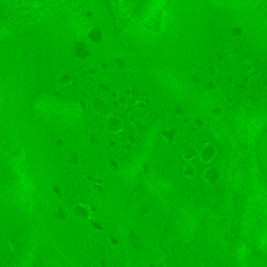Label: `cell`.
Listing matches in <instances>:
<instances>
[{
	"label": "cell",
	"mask_w": 267,
	"mask_h": 267,
	"mask_svg": "<svg viewBox=\"0 0 267 267\" xmlns=\"http://www.w3.org/2000/svg\"><path fill=\"white\" fill-rule=\"evenodd\" d=\"M89 225H90L91 228L93 230H96V231L99 232H105V226L102 223V222H100L99 220L96 219L91 218L89 219Z\"/></svg>",
	"instance_id": "cell-14"
},
{
	"label": "cell",
	"mask_w": 267,
	"mask_h": 267,
	"mask_svg": "<svg viewBox=\"0 0 267 267\" xmlns=\"http://www.w3.org/2000/svg\"><path fill=\"white\" fill-rule=\"evenodd\" d=\"M92 13H91L90 12H87V13H86V17H90V16H92Z\"/></svg>",
	"instance_id": "cell-56"
},
{
	"label": "cell",
	"mask_w": 267,
	"mask_h": 267,
	"mask_svg": "<svg viewBox=\"0 0 267 267\" xmlns=\"http://www.w3.org/2000/svg\"><path fill=\"white\" fill-rule=\"evenodd\" d=\"M185 113H186V110H185L184 107L181 104H176L174 107V109L172 111V114L175 117H181L185 115Z\"/></svg>",
	"instance_id": "cell-17"
},
{
	"label": "cell",
	"mask_w": 267,
	"mask_h": 267,
	"mask_svg": "<svg viewBox=\"0 0 267 267\" xmlns=\"http://www.w3.org/2000/svg\"><path fill=\"white\" fill-rule=\"evenodd\" d=\"M102 66V68H103L104 69H106L108 68V64H105V63H103Z\"/></svg>",
	"instance_id": "cell-55"
},
{
	"label": "cell",
	"mask_w": 267,
	"mask_h": 267,
	"mask_svg": "<svg viewBox=\"0 0 267 267\" xmlns=\"http://www.w3.org/2000/svg\"><path fill=\"white\" fill-rule=\"evenodd\" d=\"M69 216H70V213H69L67 209L66 208H64V207L61 206V205H59L58 208H57V210L53 214V217L57 222L66 221L69 218Z\"/></svg>",
	"instance_id": "cell-11"
},
{
	"label": "cell",
	"mask_w": 267,
	"mask_h": 267,
	"mask_svg": "<svg viewBox=\"0 0 267 267\" xmlns=\"http://www.w3.org/2000/svg\"><path fill=\"white\" fill-rule=\"evenodd\" d=\"M108 239H109V244H110V246L113 247V248H117V247H118L119 245H120V244H121L120 241L117 240V238L113 237L112 235H109V236H108Z\"/></svg>",
	"instance_id": "cell-22"
},
{
	"label": "cell",
	"mask_w": 267,
	"mask_h": 267,
	"mask_svg": "<svg viewBox=\"0 0 267 267\" xmlns=\"http://www.w3.org/2000/svg\"><path fill=\"white\" fill-rule=\"evenodd\" d=\"M222 111H223V108L220 107H215V109H213V113L216 114H220V113H222Z\"/></svg>",
	"instance_id": "cell-42"
},
{
	"label": "cell",
	"mask_w": 267,
	"mask_h": 267,
	"mask_svg": "<svg viewBox=\"0 0 267 267\" xmlns=\"http://www.w3.org/2000/svg\"><path fill=\"white\" fill-rule=\"evenodd\" d=\"M126 110V112L127 114H130V111H131V107H127L126 110Z\"/></svg>",
	"instance_id": "cell-53"
},
{
	"label": "cell",
	"mask_w": 267,
	"mask_h": 267,
	"mask_svg": "<svg viewBox=\"0 0 267 267\" xmlns=\"http://www.w3.org/2000/svg\"><path fill=\"white\" fill-rule=\"evenodd\" d=\"M114 64L119 70H122V69L124 68V67H125V62L121 58L116 59L114 61Z\"/></svg>",
	"instance_id": "cell-24"
},
{
	"label": "cell",
	"mask_w": 267,
	"mask_h": 267,
	"mask_svg": "<svg viewBox=\"0 0 267 267\" xmlns=\"http://www.w3.org/2000/svg\"><path fill=\"white\" fill-rule=\"evenodd\" d=\"M207 88L209 89V90H214L216 88V84L213 81H210L209 83L207 84Z\"/></svg>",
	"instance_id": "cell-37"
},
{
	"label": "cell",
	"mask_w": 267,
	"mask_h": 267,
	"mask_svg": "<svg viewBox=\"0 0 267 267\" xmlns=\"http://www.w3.org/2000/svg\"><path fill=\"white\" fill-rule=\"evenodd\" d=\"M191 131H192V132H195V131H196V127H192L191 128Z\"/></svg>",
	"instance_id": "cell-59"
},
{
	"label": "cell",
	"mask_w": 267,
	"mask_h": 267,
	"mask_svg": "<svg viewBox=\"0 0 267 267\" xmlns=\"http://www.w3.org/2000/svg\"><path fill=\"white\" fill-rule=\"evenodd\" d=\"M208 73H209L210 76H216L217 74V73H218L217 68L215 65L210 64L208 67Z\"/></svg>",
	"instance_id": "cell-27"
},
{
	"label": "cell",
	"mask_w": 267,
	"mask_h": 267,
	"mask_svg": "<svg viewBox=\"0 0 267 267\" xmlns=\"http://www.w3.org/2000/svg\"><path fill=\"white\" fill-rule=\"evenodd\" d=\"M7 244L9 248L11 249L13 252H17L19 251L21 248V241L18 240L16 237H12V238L9 239L7 241Z\"/></svg>",
	"instance_id": "cell-15"
},
{
	"label": "cell",
	"mask_w": 267,
	"mask_h": 267,
	"mask_svg": "<svg viewBox=\"0 0 267 267\" xmlns=\"http://www.w3.org/2000/svg\"><path fill=\"white\" fill-rule=\"evenodd\" d=\"M72 212L76 218L81 221H85L89 218L91 212L87 207L81 205H74L72 206Z\"/></svg>",
	"instance_id": "cell-6"
},
{
	"label": "cell",
	"mask_w": 267,
	"mask_h": 267,
	"mask_svg": "<svg viewBox=\"0 0 267 267\" xmlns=\"http://www.w3.org/2000/svg\"><path fill=\"white\" fill-rule=\"evenodd\" d=\"M196 173H197V169L195 167V165L191 163H188L183 170L182 174L187 178H193L196 175Z\"/></svg>",
	"instance_id": "cell-13"
},
{
	"label": "cell",
	"mask_w": 267,
	"mask_h": 267,
	"mask_svg": "<svg viewBox=\"0 0 267 267\" xmlns=\"http://www.w3.org/2000/svg\"><path fill=\"white\" fill-rule=\"evenodd\" d=\"M113 104L114 105H117V106H118V105H119L118 101H113Z\"/></svg>",
	"instance_id": "cell-57"
},
{
	"label": "cell",
	"mask_w": 267,
	"mask_h": 267,
	"mask_svg": "<svg viewBox=\"0 0 267 267\" xmlns=\"http://www.w3.org/2000/svg\"><path fill=\"white\" fill-rule=\"evenodd\" d=\"M78 103H79V104H80V106H81V107L82 108V110H85L87 108H88V103H87V101L85 99H80L79 101H78Z\"/></svg>",
	"instance_id": "cell-32"
},
{
	"label": "cell",
	"mask_w": 267,
	"mask_h": 267,
	"mask_svg": "<svg viewBox=\"0 0 267 267\" xmlns=\"http://www.w3.org/2000/svg\"><path fill=\"white\" fill-rule=\"evenodd\" d=\"M203 177L206 183L212 186H216L220 179V173L216 167H209L207 168L203 173Z\"/></svg>",
	"instance_id": "cell-4"
},
{
	"label": "cell",
	"mask_w": 267,
	"mask_h": 267,
	"mask_svg": "<svg viewBox=\"0 0 267 267\" xmlns=\"http://www.w3.org/2000/svg\"><path fill=\"white\" fill-rule=\"evenodd\" d=\"M150 213V209L146 205H142L140 208V214L142 216H146Z\"/></svg>",
	"instance_id": "cell-28"
},
{
	"label": "cell",
	"mask_w": 267,
	"mask_h": 267,
	"mask_svg": "<svg viewBox=\"0 0 267 267\" xmlns=\"http://www.w3.org/2000/svg\"><path fill=\"white\" fill-rule=\"evenodd\" d=\"M191 81L193 84H195V85H199V84L201 83V78L197 75H193L191 78Z\"/></svg>",
	"instance_id": "cell-31"
},
{
	"label": "cell",
	"mask_w": 267,
	"mask_h": 267,
	"mask_svg": "<svg viewBox=\"0 0 267 267\" xmlns=\"http://www.w3.org/2000/svg\"><path fill=\"white\" fill-rule=\"evenodd\" d=\"M243 81H248V78H245L244 79H243Z\"/></svg>",
	"instance_id": "cell-62"
},
{
	"label": "cell",
	"mask_w": 267,
	"mask_h": 267,
	"mask_svg": "<svg viewBox=\"0 0 267 267\" xmlns=\"http://www.w3.org/2000/svg\"><path fill=\"white\" fill-rule=\"evenodd\" d=\"M216 154V148L212 143H208L200 153V158L204 164H209L214 159Z\"/></svg>",
	"instance_id": "cell-5"
},
{
	"label": "cell",
	"mask_w": 267,
	"mask_h": 267,
	"mask_svg": "<svg viewBox=\"0 0 267 267\" xmlns=\"http://www.w3.org/2000/svg\"><path fill=\"white\" fill-rule=\"evenodd\" d=\"M118 103H119V104L122 105V106H127L128 104L127 99L125 97H121L120 98H119Z\"/></svg>",
	"instance_id": "cell-33"
},
{
	"label": "cell",
	"mask_w": 267,
	"mask_h": 267,
	"mask_svg": "<svg viewBox=\"0 0 267 267\" xmlns=\"http://www.w3.org/2000/svg\"><path fill=\"white\" fill-rule=\"evenodd\" d=\"M124 125V120L121 117L112 114L108 117L107 121L105 122V129L107 133L117 134L119 132L123 130Z\"/></svg>",
	"instance_id": "cell-3"
},
{
	"label": "cell",
	"mask_w": 267,
	"mask_h": 267,
	"mask_svg": "<svg viewBox=\"0 0 267 267\" xmlns=\"http://www.w3.org/2000/svg\"><path fill=\"white\" fill-rule=\"evenodd\" d=\"M198 155V151L191 146H185L182 148V157L185 161H190Z\"/></svg>",
	"instance_id": "cell-12"
},
{
	"label": "cell",
	"mask_w": 267,
	"mask_h": 267,
	"mask_svg": "<svg viewBox=\"0 0 267 267\" xmlns=\"http://www.w3.org/2000/svg\"><path fill=\"white\" fill-rule=\"evenodd\" d=\"M150 117H152L153 120H155V121H158L160 120L161 115H160V114H159L158 113H156V112H153V113L150 114Z\"/></svg>",
	"instance_id": "cell-36"
},
{
	"label": "cell",
	"mask_w": 267,
	"mask_h": 267,
	"mask_svg": "<svg viewBox=\"0 0 267 267\" xmlns=\"http://www.w3.org/2000/svg\"><path fill=\"white\" fill-rule=\"evenodd\" d=\"M188 119H185V121H184V122H185V123H187V122H188Z\"/></svg>",
	"instance_id": "cell-63"
},
{
	"label": "cell",
	"mask_w": 267,
	"mask_h": 267,
	"mask_svg": "<svg viewBox=\"0 0 267 267\" xmlns=\"http://www.w3.org/2000/svg\"><path fill=\"white\" fill-rule=\"evenodd\" d=\"M130 97H131V98L136 99L137 101H141V94H140L138 90H137L134 86L131 88V93H130Z\"/></svg>",
	"instance_id": "cell-23"
},
{
	"label": "cell",
	"mask_w": 267,
	"mask_h": 267,
	"mask_svg": "<svg viewBox=\"0 0 267 267\" xmlns=\"http://www.w3.org/2000/svg\"><path fill=\"white\" fill-rule=\"evenodd\" d=\"M117 134L119 135V136H120V137H123V138H125V137H127L128 136H127V134L126 133H125V132H124V131H121V132H119L118 133H117Z\"/></svg>",
	"instance_id": "cell-44"
},
{
	"label": "cell",
	"mask_w": 267,
	"mask_h": 267,
	"mask_svg": "<svg viewBox=\"0 0 267 267\" xmlns=\"http://www.w3.org/2000/svg\"><path fill=\"white\" fill-rule=\"evenodd\" d=\"M224 61H225V57H224V56H219V57L216 58V62L218 63H221Z\"/></svg>",
	"instance_id": "cell-46"
},
{
	"label": "cell",
	"mask_w": 267,
	"mask_h": 267,
	"mask_svg": "<svg viewBox=\"0 0 267 267\" xmlns=\"http://www.w3.org/2000/svg\"><path fill=\"white\" fill-rule=\"evenodd\" d=\"M82 267H97L95 264L92 263V262H88V263H85V265H83Z\"/></svg>",
	"instance_id": "cell-49"
},
{
	"label": "cell",
	"mask_w": 267,
	"mask_h": 267,
	"mask_svg": "<svg viewBox=\"0 0 267 267\" xmlns=\"http://www.w3.org/2000/svg\"><path fill=\"white\" fill-rule=\"evenodd\" d=\"M242 34V29L241 28H238V27H237V28H233L232 29V31H231V35L233 36H239V35H241Z\"/></svg>",
	"instance_id": "cell-29"
},
{
	"label": "cell",
	"mask_w": 267,
	"mask_h": 267,
	"mask_svg": "<svg viewBox=\"0 0 267 267\" xmlns=\"http://www.w3.org/2000/svg\"><path fill=\"white\" fill-rule=\"evenodd\" d=\"M71 53L76 59L79 61H85L91 57V51L88 44L82 41H77L73 44Z\"/></svg>",
	"instance_id": "cell-1"
},
{
	"label": "cell",
	"mask_w": 267,
	"mask_h": 267,
	"mask_svg": "<svg viewBox=\"0 0 267 267\" xmlns=\"http://www.w3.org/2000/svg\"><path fill=\"white\" fill-rule=\"evenodd\" d=\"M136 106L137 107L139 108L140 110H145L147 109V107H146V104H145V102H144V101H139V102L137 103V105H136Z\"/></svg>",
	"instance_id": "cell-34"
},
{
	"label": "cell",
	"mask_w": 267,
	"mask_h": 267,
	"mask_svg": "<svg viewBox=\"0 0 267 267\" xmlns=\"http://www.w3.org/2000/svg\"><path fill=\"white\" fill-rule=\"evenodd\" d=\"M55 96H56V97H58V98H60V99H62V98H64V97H65V95H64L63 93H61V92H60V91L56 92V93H55Z\"/></svg>",
	"instance_id": "cell-43"
},
{
	"label": "cell",
	"mask_w": 267,
	"mask_h": 267,
	"mask_svg": "<svg viewBox=\"0 0 267 267\" xmlns=\"http://www.w3.org/2000/svg\"><path fill=\"white\" fill-rule=\"evenodd\" d=\"M224 80L228 82V83H233L234 80H235V75L233 74V72H229L227 74L225 75L224 77Z\"/></svg>",
	"instance_id": "cell-26"
},
{
	"label": "cell",
	"mask_w": 267,
	"mask_h": 267,
	"mask_svg": "<svg viewBox=\"0 0 267 267\" xmlns=\"http://www.w3.org/2000/svg\"><path fill=\"white\" fill-rule=\"evenodd\" d=\"M195 125L197 127H201V126L204 125L203 121H201L200 118H196V119L195 120Z\"/></svg>",
	"instance_id": "cell-41"
},
{
	"label": "cell",
	"mask_w": 267,
	"mask_h": 267,
	"mask_svg": "<svg viewBox=\"0 0 267 267\" xmlns=\"http://www.w3.org/2000/svg\"><path fill=\"white\" fill-rule=\"evenodd\" d=\"M98 88L101 91L104 92V93H109V92H111L112 90V86L109 85L108 84L106 83H104V82H100L98 84Z\"/></svg>",
	"instance_id": "cell-21"
},
{
	"label": "cell",
	"mask_w": 267,
	"mask_h": 267,
	"mask_svg": "<svg viewBox=\"0 0 267 267\" xmlns=\"http://www.w3.org/2000/svg\"><path fill=\"white\" fill-rule=\"evenodd\" d=\"M88 38L93 43H101L102 42V38H103V33H102L101 28L96 27V28L92 29L88 34Z\"/></svg>",
	"instance_id": "cell-10"
},
{
	"label": "cell",
	"mask_w": 267,
	"mask_h": 267,
	"mask_svg": "<svg viewBox=\"0 0 267 267\" xmlns=\"http://www.w3.org/2000/svg\"><path fill=\"white\" fill-rule=\"evenodd\" d=\"M124 147H125V148H127V149H128V148L130 147H129V145H126V146H124Z\"/></svg>",
	"instance_id": "cell-61"
},
{
	"label": "cell",
	"mask_w": 267,
	"mask_h": 267,
	"mask_svg": "<svg viewBox=\"0 0 267 267\" xmlns=\"http://www.w3.org/2000/svg\"><path fill=\"white\" fill-rule=\"evenodd\" d=\"M247 69H248V70L249 71H251V72H252V71H253L255 70L254 67L252 66V64H248V66H247Z\"/></svg>",
	"instance_id": "cell-52"
},
{
	"label": "cell",
	"mask_w": 267,
	"mask_h": 267,
	"mask_svg": "<svg viewBox=\"0 0 267 267\" xmlns=\"http://www.w3.org/2000/svg\"><path fill=\"white\" fill-rule=\"evenodd\" d=\"M134 130L138 137H144L150 128V125L142 119H138L133 125Z\"/></svg>",
	"instance_id": "cell-9"
},
{
	"label": "cell",
	"mask_w": 267,
	"mask_h": 267,
	"mask_svg": "<svg viewBox=\"0 0 267 267\" xmlns=\"http://www.w3.org/2000/svg\"><path fill=\"white\" fill-rule=\"evenodd\" d=\"M127 140L129 141V143L131 144H135V143L137 142V140H136V138H134V136H132V135H129V136H128Z\"/></svg>",
	"instance_id": "cell-40"
},
{
	"label": "cell",
	"mask_w": 267,
	"mask_h": 267,
	"mask_svg": "<svg viewBox=\"0 0 267 267\" xmlns=\"http://www.w3.org/2000/svg\"><path fill=\"white\" fill-rule=\"evenodd\" d=\"M89 143L91 144H92V145H98V146L101 144L99 139L95 134H92L90 136V137H89Z\"/></svg>",
	"instance_id": "cell-25"
},
{
	"label": "cell",
	"mask_w": 267,
	"mask_h": 267,
	"mask_svg": "<svg viewBox=\"0 0 267 267\" xmlns=\"http://www.w3.org/2000/svg\"><path fill=\"white\" fill-rule=\"evenodd\" d=\"M178 133V129L176 127L169 128L168 129H165L161 132V136L165 140L166 143L169 145H173L176 142V137Z\"/></svg>",
	"instance_id": "cell-7"
},
{
	"label": "cell",
	"mask_w": 267,
	"mask_h": 267,
	"mask_svg": "<svg viewBox=\"0 0 267 267\" xmlns=\"http://www.w3.org/2000/svg\"><path fill=\"white\" fill-rule=\"evenodd\" d=\"M88 73H89V74H90V75H92V76L93 75H95L96 73H97V71H96L95 68H92V69H90V70H89Z\"/></svg>",
	"instance_id": "cell-48"
},
{
	"label": "cell",
	"mask_w": 267,
	"mask_h": 267,
	"mask_svg": "<svg viewBox=\"0 0 267 267\" xmlns=\"http://www.w3.org/2000/svg\"><path fill=\"white\" fill-rule=\"evenodd\" d=\"M127 241L128 244H130V246L134 250L139 251L142 248V241L134 229H131L127 237Z\"/></svg>",
	"instance_id": "cell-8"
},
{
	"label": "cell",
	"mask_w": 267,
	"mask_h": 267,
	"mask_svg": "<svg viewBox=\"0 0 267 267\" xmlns=\"http://www.w3.org/2000/svg\"><path fill=\"white\" fill-rule=\"evenodd\" d=\"M108 165L109 169H111L113 173H119L121 171V165L116 159H113V158L109 159L108 161Z\"/></svg>",
	"instance_id": "cell-19"
},
{
	"label": "cell",
	"mask_w": 267,
	"mask_h": 267,
	"mask_svg": "<svg viewBox=\"0 0 267 267\" xmlns=\"http://www.w3.org/2000/svg\"><path fill=\"white\" fill-rule=\"evenodd\" d=\"M149 267H165L161 263H155V262H153V263H151Z\"/></svg>",
	"instance_id": "cell-45"
},
{
	"label": "cell",
	"mask_w": 267,
	"mask_h": 267,
	"mask_svg": "<svg viewBox=\"0 0 267 267\" xmlns=\"http://www.w3.org/2000/svg\"><path fill=\"white\" fill-rule=\"evenodd\" d=\"M108 261L105 258H102L99 261V266L100 267H108Z\"/></svg>",
	"instance_id": "cell-35"
},
{
	"label": "cell",
	"mask_w": 267,
	"mask_h": 267,
	"mask_svg": "<svg viewBox=\"0 0 267 267\" xmlns=\"http://www.w3.org/2000/svg\"><path fill=\"white\" fill-rule=\"evenodd\" d=\"M81 161V157L79 153L76 151H71L69 154V162L73 165H79Z\"/></svg>",
	"instance_id": "cell-16"
},
{
	"label": "cell",
	"mask_w": 267,
	"mask_h": 267,
	"mask_svg": "<svg viewBox=\"0 0 267 267\" xmlns=\"http://www.w3.org/2000/svg\"><path fill=\"white\" fill-rule=\"evenodd\" d=\"M144 102H145V104H149V100H146V101H144Z\"/></svg>",
	"instance_id": "cell-58"
},
{
	"label": "cell",
	"mask_w": 267,
	"mask_h": 267,
	"mask_svg": "<svg viewBox=\"0 0 267 267\" xmlns=\"http://www.w3.org/2000/svg\"><path fill=\"white\" fill-rule=\"evenodd\" d=\"M248 99H250V100H252V95H251V94H250V95H248Z\"/></svg>",
	"instance_id": "cell-60"
},
{
	"label": "cell",
	"mask_w": 267,
	"mask_h": 267,
	"mask_svg": "<svg viewBox=\"0 0 267 267\" xmlns=\"http://www.w3.org/2000/svg\"><path fill=\"white\" fill-rule=\"evenodd\" d=\"M233 53H235V54H239L240 53V50L238 49H233Z\"/></svg>",
	"instance_id": "cell-54"
},
{
	"label": "cell",
	"mask_w": 267,
	"mask_h": 267,
	"mask_svg": "<svg viewBox=\"0 0 267 267\" xmlns=\"http://www.w3.org/2000/svg\"><path fill=\"white\" fill-rule=\"evenodd\" d=\"M224 101L226 104H227L228 105H231L233 103V100L231 97H230V96H226V97L224 98Z\"/></svg>",
	"instance_id": "cell-38"
},
{
	"label": "cell",
	"mask_w": 267,
	"mask_h": 267,
	"mask_svg": "<svg viewBox=\"0 0 267 267\" xmlns=\"http://www.w3.org/2000/svg\"><path fill=\"white\" fill-rule=\"evenodd\" d=\"M53 192L59 198H63V191L62 188L58 186V185H54L53 186Z\"/></svg>",
	"instance_id": "cell-20"
},
{
	"label": "cell",
	"mask_w": 267,
	"mask_h": 267,
	"mask_svg": "<svg viewBox=\"0 0 267 267\" xmlns=\"http://www.w3.org/2000/svg\"><path fill=\"white\" fill-rule=\"evenodd\" d=\"M93 111L100 115L109 117L112 115V109L107 102L99 97H95L91 103Z\"/></svg>",
	"instance_id": "cell-2"
},
{
	"label": "cell",
	"mask_w": 267,
	"mask_h": 267,
	"mask_svg": "<svg viewBox=\"0 0 267 267\" xmlns=\"http://www.w3.org/2000/svg\"><path fill=\"white\" fill-rule=\"evenodd\" d=\"M94 189L95 191H97L99 193H103L105 191L104 186H102L101 184H95V185H94Z\"/></svg>",
	"instance_id": "cell-30"
},
{
	"label": "cell",
	"mask_w": 267,
	"mask_h": 267,
	"mask_svg": "<svg viewBox=\"0 0 267 267\" xmlns=\"http://www.w3.org/2000/svg\"><path fill=\"white\" fill-rule=\"evenodd\" d=\"M56 145L57 147H61L63 146V141L62 140H57V142H56Z\"/></svg>",
	"instance_id": "cell-47"
},
{
	"label": "cell",
	"mask_w": 267,
	"mask_h": 267,
	"mask_svg": "<svg viewBox=\"0 0 267 267\" xmlns=\"http://www.w3.org/2000/svg\"><path fill=\"white\" fill-rule=\"evenodd\" d=\"M260 74V71L259 70H257V69H256V70H254V71H253L252 72V76L258 75V74Z\"/></svg>",
	"instance_id": "cell-51"
},
{
	"label": "cell",
	"mask_w": 267,
	"mask_h": 267,
	"mask_svg": "<svg viewBox=\"0 0 267 267\" xmlns=\"http://www.w3.org/2000/svg\"><path fill=\"white\" fill-rule=\"evenodd\" d=\"M72 82H73V77L70 74H63L59 81L60 86H66V85L71 84Z\"/></svg>",
	"instance_id": "cell-18"
},
{
	"label": "cell",
	"mask_w": 267,
	"mask_h": 267,
	"mask_svg": "<svg viewBox=\"0 0 267 267\" xmlns=\"http://www.w3.org/2000/svg\"><path fill=\"white\" fill-rule=\"evenodd\" d=\"M138 119H139V118L135 115H130V117H129V121H130V122L132 124V125H134V124L135 123L136 121H137Z\"/></svg>",
	"instance_id": "cell-39"
},
{
	"label": "cell",
	"mask_w": 267,
	"mask_h": 267,
	"mask_svg": "<svg viewBox=\"0 0 267 267\" xmlns=\"http://www.w3.org/2000/svg\"><path fill=\"white\" fill-rule=\"evenodd\" d=\"M139 102V101H137V100H136V99H134V98H131V97H130V103H131L133 105H137V103Z\"/></svg>",
	"instance_id": "cell-50"
}]
</instances>
